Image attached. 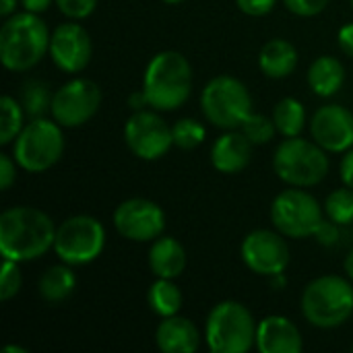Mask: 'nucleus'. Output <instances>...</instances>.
I'll list each match as a JSON object with an SVG mask.
<instances>
[{
  "mask_svg": "<svg viewBox=\"0 0 353 353\" xmlns=\"http://www.w3.org/2000/svg\"><path fill=\"white\" fill-rule=\"evenodd\" d=\"M56 228L50 215L33 207H12L0 215V254L17 263L43 256L54 248Z\"/></svg>",
  "mask_w": 353,
  "mask_h": 353,
  "instance_id": "nucleus-1",
  "label": "nucleus"
},
{
  "mask_svg": "<svg viewBox=\"0 0 353 353\" xmlns=\"http://www.w3.org/2000/svg\"><path fill=\"white\" fill-rule=\"evenodd\" d=\"M192 91V68L186 56L174 50L159 52L147 64L143 93L147 103L159 112L178 110Z\"/></svg>",
  "mask_w": 353,
  "mask_h": 353,
  "instance_id": "nucleus-2",
  "label": "nucleus"
},
{
  "mask_svg": "<svg viewBox=\"0 0 353 353\" xmlns=\"http://www.w3.org/2000/svg\"><path fill=\"white\" fill-rule=\"evenodd\" d=\"M50 31L37 12L10 14L0 29V60L4 68L23 72L33 68L50 50Z\"/></svg>",
  "mask_w": 353,
  "mask_h": 353,
  "instance_id": "nucleus-3",
  "label": "nucleus"
},
{
  "mask_svg": "<svg viewBox=\"0 0 353 353\" xmlns=\"http://www.w3.org/2000/svg\"><path fill=\"white\" fill-rule=\"evenodd\" d=\"M302 312L319 329L341 327L353 314L352 283L339 275H323L310 281L302 294Z\"/></svg>",
  "mask_w": 353,
  "mask_h": 353,
  "instance_id": "nucleus-4",
  "label": "nucleus"
},
{
  "mask_svg": "<svg viewBox=\"0 0 353 353\" xmlns=\"http://www.w3.org/2000/svg\"><path fill=\"white\" fill-rule=\"evenodd\" d=\"M256 327L244 304L228 300L209 312L205 339L213 353H246L256 345Z\"/></svg>",
  "mask_w": 353,
  "mask_h": 353,
  "instance_id": "nucleus-5",
  "label": "nucleus"
},
{
  "mask_svg": "<svg viewBox=\"0 0 353 353\" xmlns=\"http://www.w3.org/2000/svg\"><path fill=\"white\" fill-rule=\"evenodd\" d=\"M273 170L290 186H314L329 174V155L316 141L288 137L275 151Z\"/></svg>",
  "mask_w": 353,
  "mask_h": 353,
  "instance_id": "nucleus-6",
  "label": "nucleus"
},
{
  "mask_svg": "<svg viewBox=\"0 0 353 353\" xmlns=\"http://www.w3.org/2000/svg\"><path fill=\"white\" fill-rule=\"evenodd\" d=\"M64 153V134L56 120L31 118L19 132L12 157L19 168L31 174H41L54 168Z\"/></svg>",
  "mask_w": 353,
  "mask_h": 353,
  "instance_id": "nucleus-7",
  "label": "nucleus"
},
{
  "mask_svg": "<svg viewBox=\"0 0 353 353\" xmlns=\"http://www.w3.org/2000/svg\"><path fill=\"white\" fill-rule=\"evenodd\" d=\"M201 108L213 126L234 130L240 128L246 116L252 112V97L242 81L230 74H221L205 85Z\"/></svg>",
  "mask_w": 353,
  "mask_h": 353,
  "instance_id": "nucleus-8",
  "label": "nucleus"
},
{
  "mask_svg": "<svg viewBox=\"0 0 353 353\" xmlns=\"http://www.w3.org/2000/svg\"><path fill=\"white\" fill-rule=\"evenodd\" d=\"M271 221L279 234L302 240L314 236L321 223L325 221V217L319 201L310 192L300 190L296 186L275 196L271 205Z\"/></svg>",
  "mask_w": 353,
  "mask_h": 353,
  "instance_id": "nucleus-9",
  "label": "nucleus"
},
{
  "mask_svg": "<svg viewBox=\"0 0 353 353\" xmlns=\"http://www.w3.org/2000/svg\"><path fill=\"white\" fill-rule=\"evenodd\" d=\"M105 246V230L91 215H74L56 230L54 252L70 267L93 263Z\"/></svg>",
  "mask_w": 353,
  "mask_h": 353,
  "instance_id": "nucleus-10",
  "label": "nucleus"
},
{
  "mask_svg": "<svg viewBox=\"0 0 353 353\" xmlns=\"http://www.w3.org/2000/svg\"><path fill=\"white\" fill-rule=\"evenodd\" d=\"M101 105V89L91 79H72L52 95V118L66 128L89 122Z\"/></svg>",
  "mask_w": 353,
  "mask_h": 353,
  "instance_id": "nucleus-11",
  "label": "nucleus"
},
{
  "mask_svg": "<svg viewBox=\"0 0 353 353\" xmlns=\"http://www.w3.org/2000/svg\"><path fill=\"white\" fill-rule=\"evenodd\" d=\"M124 141L139 159L155 161L170 151V147L174 145V134L159 114L137 110L126 120Z\"/></svg>",
  "mask_w": 353,
  "mask_h": 353,
  "instance_id": "nucleus-12",
  "label": "nucleus"
},
{
  "mask_svg": "<svg viewBox=\"0 0 353 353\" xmlns=\"http://www.w3.org/2000/svg\"><path fill=\"white\" fill-rule=\"evenodd\" d=\"M118 234L132 242L157 240L165 230V213L149 199H128L114 211Z\"/></svg>",
  "mask_w": 353,
  "mask_h": 353,
  "instance_id": "nucleus-13",
  "label": "nucleus"
},
{
  "mask_svg": "<svg viewBox=\"0 0 353 353\" xmlns=\"http://www.w3.org/2000/svg\"><path fill=\"white\" fill-rule=\"evenodd\" d=\"M281 236L283 234H275L269 230L250 232L240 248L244 265L252 273L265 277H275L279 273H285L290 265V248Z\"/></svg>",
  "mask_w": 353,
  "mask_h": 353,
  "instance_id": "nucleus-14",
  "label": "nucleus"
},
{
  "mask_svg": "<svg viewBox=\"0 0 353 353\" xmlns=\"http://www.w3.org/2000/svg\"><path fill=\"white\" fill-rule=\"evenodd\" d=\"M91 54V37L79 23H62L54 29L50 39V56L62 72H81L89 64Z\"/></svg>",
  "mask_w": 353,
  "mask_h": 353,
  "instance_id": "nucleus-15",
  "label": "nucleus"
},
{
  "mask_svg": "<svg viewBox=\"0 0 353 353\" xmlns=\"http://www.w3.org/2000/svg\"><path fill=\"white\" fill-rule=\"evenodd\" d=\"M312 139L331 153H345L353 147V114L337 103L323 105L310 122Z\"/></svg>",
  "mask_w": 353,
  "mask_h": 353,
  "instance_id": "nucleus-16",
  "label": "nucleus"
},
{
  "mask_svg": "<svg viewBox=\"0 0 353 353\" xmlns=\"http://www.w3.org/2000/svg\"><path fill=\"white\" fill-rule=\"evenodd\" d=\"M304 347L300 329L285 316H267L256 327V350L261 353H300Z\"/></svg>",
  "mask_w": 353,
  "mask_h": 353,
  "instance_id": "nucleus-17",
  "label": "nucleus"
},
{
  "mask_svg": "<svg viewBox=\"0 0 353 353\" xmlns=\"http://www.w3.org/2000/svg\"><path fill=\"white\" fill-rule=\"evenodd\" d=\"M252 159V143L240 130L223 132L213 149H211V163L221 174H240Z\"/></svg>",
  "mask_w": 353,
  "mask_h": 353,
  "instance_id": "nucleus-18",
  "label": "nucleus"
},
{
  "mask_svg": "<svg viewBox=\"0 0 353 353\" xmlns=\"http://www.w3.org/2000/svg\"><path fill=\"white\" fill-rule=\"evenodd\" d=\"M155 343L163 353H194L201 345V335L192 321L176 314L159 323Z\"/></svg>",
  "mask_w": 353,
  "mask_h": 353,
  "instance_id": "nucleus-19",
  "label": "nucleus"
},
{
  "mask_svg": "<svg viewBox=\"0 0 353 353\" xmlns=\"http://www.w3.org/2000/svg\"><path fill=\"white\" fill-rule=\"evenodd\" d=\"M149 267L155 277L176 279L186 269V250L184 246L170 236H159L149 250Z\"/></svg>",
  "mask_w": 353,
  "mask_h": 353,
  "instance_id": "nucleus-20",
  "label": "nucleus"
},
{
  "mask_svg": "<svg viewBox=\"0 0 353 353\" xmlns=\"http://www.w3.org/2000/svg\"><path fill=\"white\" fill-rule=\"evenodd\" d=\"M259 66L269 79H285L298 66V50L288 39H271L259 54Z\"/></svg>",
  "mask_w": 353,
  "mask_h": 353,
  "instance_id": "nucleus-21",
  "label": "nucleus"
},
{
  "mask_svg": "<svg viewBox=\"0 0 353 353\" xmlns=\"http://www.w3.org/2000/svg\"><path fill=\"white\" fill-rule=\"evenodd\" d=\"M345 83V68L333 56H319L308 68V85L321 97L335 95Z\"/></svg>",
  "mask_w": 353,
  "mask_h": 353,
  "instance_id": "nucleus-22",
  "label": "nucleus"
},
{
  "mask_svg": "<svg viewBox=\"0 0 353 353\" xmlns=\"http://www.w3.org/2000/svg\"><path fill=\"white\" fill-rule=\"evenodd\" d=\"M74 288H77V277H74L70 265H66V263L50 267L39 277V283H37L39 296L48 304H60V302L68 300L72 296Z\"/></svg>",
  "mask_w": 353,
  "mask_h": 353,
  "instance_id": "nucleus-23",
  "label": "nucleus"
},
{
  "mask_svg": "<svg viewBox=\"0 0 353 353\" xmlns=\"http://www.w3.org/2000/svg\"><path fill=\"white\" fill-rule=\"evenodd\" d=\"M147 302L157 316L161 319L176 316L182 308V292L172 279L157 277V281L147 292Z\"/></svg>",
  "mask_w": 353,
  "mask_h": 353,
  "instance_id": "nucleus-24",
  "label": "nucleus"
},
{
  "mask_svg": "<svg viewBox=\"0 0 353 353\" xmlns=\"http://www.w3.org/2000/svg\"><path fill=\"white\" fill-rule=\"evenodd\" d=\"M273 120H275L277 132H281L283 137H300L306 124V110L298 99L285 97L275 105Z\"/></svg>",
  "mask_w": 353,
  "mask_h": 353,
  "instance_id": "nucleus-25",
  "label": "nucleus"
},
{
  "mask_svg": "<svg viewBox=\"0 0 353 353\" xmlns=\"http://www.w3.org/2000/svg\"><path fill=\"white\" fill-rule=\"evenodd\" d=\"M54 95V93H52ZM50 87L39 81L31 79L23 85V110L29 118H41L52 108Z\"/></svg>",
  "mask_w": 353,
  "mask_h": 353,
  "instance_id": "nucleus-26",
  "label": "nucleus"
},
{
  "mask_svg": "<svg viewBox=\"0 0 353 353\" xmlns=\"http://www.w3.org/2000/svg\"><path fill=\"white\" fill-rule=\"evenodd\" d=\"M0 110H2V122H0V145H8L12 139L19 137V132L23 130V116L25 110L23 105L17 103V99H12L10 95H4L0 101Z\"/></svg>",
  "mask_w": 353,
  "mask_h": 353,
  "instance_id": "nucleus-27",
  "label": "nucleus"
},
{
  "mask_svg": "<svg viewBox=\"0 0 353 353\" xmlns=\"http://www.w3.org/2000/svg\"><path fill=\"white\" fill-rule=\"evenodd\" d=\"M325 213L329 215L331 221L339 225L353 223V188H337L327 196L325 203Z\"/></svg>",
  "mask_w": 353,
  "mask_h": 353,
  "instance_id": "nucleus-28",
  "label": "nucleus"
},
{
  "mask_svg": "<svg viewBox=\"0 0 353 353\" xmlns=\"http://www.w3.org/2000/svg\"><path fill=\"white\" fill-rule=\"evenodd\" d=\"M172 134H174V145L178 149L190 151L194 147H199L205 141V126L192 118H182L172 126Z\"/></svg>",
  "mask_w": 353,
  "mask_h": 353,
  "instance_id": "nucleus-29",
  "label": "nucleus"
},
{
  "mask_svg": "<svg viewBox=\"0 0 353 353\" xmlns=\"http://www.w3.org/2000/svg\"><path fill=\"white\" fill-rule=\"evenodd\" d=\"M240 128L250 139L252 145H265V143L273 141V137L277 132V126H275V120L273 118H267V116L254 114V112H250L246 116V120L242 122Z\"/></svg>",
  "mask_w": 353,
  "mask_h": 353,
  "instance_id": "nucleus-30",
  "label": "nucleus"
},
{
  "mask_svg": "<svg viewBox=\"0 0 353 353\" xmlns=\"http://www.w3.org/2000/svg\"><path fill=\"white\" fill-rule=\"evenodd\" d=\"M21 285H23V277H21L19 263L4 259L2 271H0V300L8 302L10 298H14L19 294Z\"/></svg>",
  "mask_w": 353,
  "mask_h": 353,
  "instance_id": "nucleus-31",
  "label": "nucleus"
},
{
  "mask_svg": "<svg viewBox=\"0 0 353 353\" xmlns=\"http://www.w3.org/2000/svg\"><path fill=\"white\" fill-rule=\"evenodd\" d=\"M56 4L62 14L79 21V19H87L95 10L97 0H56Z\"/></svg>",
  "mask_w": 353,
  "mask_h": 353,
  "instance_id": "nucleus-32",
  "label": "nucleus"
},
{
  "mask_svg": "<svg viewBox=\"0 0 353 353\" xmlns=\"http://www.w3.org/2000/svg\"><path fill=\"white\" fill-rule=\"evenodd\" d=\"M283 4L298 17H314L327 8L329 0H283Z\"/></svg>",
  "mask_w": 353,
  "mask_h": 353,
  "instance_id": "nucleus-33",
  "label": "nucleus"
},
{
  "mask_svg": "<svg viewBox=\"0 0 353 353\" xmlns=\"http://www.w3.org/2000/svg\"><path fill=\"white\" fill-rule=\"evenodd\" d=\"M277 0H236L238 8L244 12V14H250V17H263V14H269L273 10Z\"/></svg>",
  "mask_w": 353,
  "mask_h": 353,
  "instance_id": "nucleus-34",
  "label": "nucleus"
},
{
  "mask_svg": "<svg viewBox=\"0 0 353 353\" xmlns=\"http://www.w3.org/2000/svg\"><path fill=\"white\" fill-rule=\"evenodd\" d=\"M17 161H12L6 153H0V190H8L17 180Z\"/></svg>",
  "mask_w": 353,
  "mask_h": 353,
  "instance_id": "nucleus-35",
  "label": "nucleus"
},
{
  "mask_svg": "<svg viewBox=\"0 0 353 353\" xmlns=\"http://www.w3.org/2000/svg\"><path fill=\"white\" fill-rule=\"evenodd\" d=\"M314 236H316V240H319L321 244L333 246V244H337V240H339V223H335V221H331V219H329V221H323Z\"/></svg>",
  "mask_w": 353,
  "mask_h": 353,
  "instance_id": "nucleus-36",
  "label": "nucleus"
},
{
  "mask_svg": "<svg viewBox=\"0 0 353 353\" xmlns=\"http://www.w3.org/2000/svg\"><path fill=\"white\" fill-rule=\"evenodd\" d=\"M337 39H339L341 50L353 58V23H347V25H343L339 29V37Z\"/></svg>",
  "mask_w": 353,
  "mask_h": 353,
  "instance_id": "nucleus-37",
  "label": "nucleus"
},
{
  "mask_svg": "<svg viewBox=\"0 0 353 353\" xmlns=\"http://www.w3.org/2000/svg\"><path fill=\"white\" fill-rule=\"evenodd\" d=\"M341 180L345 186L353 188V149L345 151V157L341 159Z\"/></svg>",
  "mask_w": 353,
  "mask_h": 353,
  "instance_id": "nucleus-38",
  "label": "nucleus"
},
{
  "mask_svg": "<svg viewBox=\"0 0 353 353\" xmlns=\"http://www.w3.org/2000/svg\"><path fill=\"white\" fill-rule=\"evenodd\" d=\"M50 2L52 0H21V4H23V8L25 10H29V12H43L48 6H50Z\"/></svg>",
  "mask_w": 353,
  "mask_h": 353,
  "instance_id": "nucleus-39",
  "label": "nucleus"
},
{
  "mask_svg": "<svg viewBox=\"0 0 353 353\" xmlns=\"http://www.w3.org/2000/svg\"><path fill=\"white\" fill-rule=\"evenodd\" d=\"M128 103H130V108H134V110H143L145 105H149V103H147V97H145V93H143V89H141L139 93L130 95Z\"/></svg>",
  "mask_w": 353,
  "mask_h": 353,
  "instance_id": "nucleus-40",
  "label": "nucleus"
},
{
  "mask_svg": "<svg viewBox=\"0 0 353 353\" xmlns=\"http://www.w3.org/2000/svg\"><path fill=\"white\" fill-rule=\"evenodd\" d=\"M17 8V0H0V14L10 17Z\"/></svg>",
  "mask_w": 353,
  "mask_h": 353,
  "instance_id": "nucleus-41",
  "label": "nucleus"
},
{
  "mask_svg": "<svg viewBox=\"0 0 353 353\" xmlns=\"http://www.w3.org/2000/svg\"><path fill=\"white\" fill-rule=\"evenodd\" d=\"M345 271H347V277L353 281V248L350 250L347 259H345Z\"/></svg>",
  "mask_w": 353,
  "mask_h": 353,
  "instance_id": "nucleus-42",
  "label": "nucleus"
},
{
  "mask_svg": "<svg viewBox=\"0 0 353 353\" xmlns=\"http://www.w3.org/2000/svg\"><path fill=\"white\" fill-rule=\"evenodd\" d=\"M271 279H273L275 290H283V285H285V277H283V273H279V275H275V277H271Z\"/></svg>",
  "mask_w": 353,
  "mask_h": 353,
  "instance_id": "nucleus-43",
  "label": "nucleus"
},
{
  "mask_svg": "<svg viewBox=\"0 0 353 353\" xmlns=\"http://www.w3.org/2000/svg\"><path fill=\"white\" fill-rule=\"evenodd\" d=\"M2 353H29L25 347H19V345H6Z\"/></svg>",
  "mask_w": 353,
  "mask_h": 353,
  "instance_id": "nucleus-44",
  "label": "nucleus"
},
{
  "mask_svg": "<svg viewBox=\"0 0 353 353\" xmlns=\"http://www.w3.org/2000/svg\"><path fill=\"white\" fill-rule=\"evenodd\" d=\"M163 2H168V4H178V2H184V0H163Z\"/></svg>",
  "mask_w": 353,
  "mask_h": 353,
  "instance_id": "nucleus-45",
  "label": "nucleus"
},
{
  "mask_svg": "<svg viewBox=\"0 0 353 353\" xmlns=\"http://www.w3.org/2000/svg\"><path fill=\"white\" fill-rule=\"evenodd\" d=\"M352 4H353V0H352Z\"/></svg>",
  "mask_w": 353,
  "mask_h": 353,
  "instance_id": "nucleus-46",
  "label": "nucleus"
},
{
  "mask_svg": "<svg viewBox=\"0 0 353 353\" xmlns=\"http://www.w3.org/2000/svg\"><path fill=\"white\" fill-rule=\"evenodd\" d=\"M352 350H353V347H352Z\"/></svg>",
  "mask_w": 353,
  "mask_h": 353,
  "instance_id": "nucleus-47",
  "label": "nucleus"
}]
</instances>
